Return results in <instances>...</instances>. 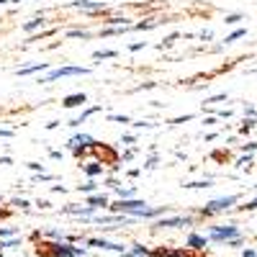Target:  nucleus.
Masks as SVG:
<instances>
[{"instance_id": "f03ea898", "label": "nucleus", "mask_w": 257, "mask_h": 257, "mask_svg": "<svg viewBox=\"0 0 257 257\" xmlns=\"http://www.w3.org/2000/svg\"><path fill=\"white\" fill-rule=\"evenodd\" d=\"M188 244H190L193 249H201V247L206 244V239H203V237H196V234H193V237H190V242H188Z\"/></svg>"}, {"instance_id": "f257e3e1", "label": "nucleus", "mask_w": 257, "mask_h": 257, "mask_svg": "<svg viewBox=\"0 0 257 257\" xmlns=\"http://www.w3.org/2000/svg\"><path fill=\"white\" fill-rule=\"evenodd\" d=\"M211 237L213 239H237V226H226V229H213L211 231Z\"/></svg>"}, {"instance_id": "7ed1b4c3", "label": "nucleus", "mask_w": 257, "mask_h": 257, "mask_svg": "<svg viewBox=\"0 0 257 257\" xmlns=\"http://www.w3.org/2000/svg\"><path fill=\"white\" fill-rule=\"evenodd\" d=\"M77 72H82V70H72V67H70V70H57V72H52V77H49V80L62 77V75H77Z\"/></svg>"}, {"instance_id": "20e7f679", "label": "nucleus", "mask_w": 257, "mask_h": 257, "mask_svg": "<svg viewBox=\"0 0 257 257\" xmlns=\"http://www.w3.org/2000/svg\"><path fill=\"white\" fill-rule=\"evenodd\" d=\"M244 257H257V254H254V252H249V249H247V252H244Z\"/></svg>"}]
</instances>
